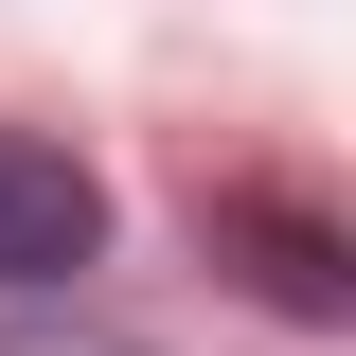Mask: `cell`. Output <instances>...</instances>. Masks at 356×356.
<instances>
[{"label":"cell","instance_id":"1","mask_svg":"<svg viewBox=\"0 0 356 356\" xmlns=\"http://www.w3.org/2000/svg\"><path fill=\"white\" fill-rule=\"evenodd\" d=\"M89 250H107V178H89L72 143L0 125V303H36V285H72Z\"/></svg>","mask_w":356,"mask_h":356},{"label":"cell","instance_id":"2","mask_svg":"<svg viewBox=\"0 0 356 356\" xmlns=\"http://www.w3.org/2000/svg\"><path fill=\"white\" fill-rule=\"evenodd\" d=\"M214 250H250V285H267L285 321H339V303H356V267H339V232H321L303 196H214Z\"/></svg>","mask_w":356,"mask_h":356},{"label":"cell","instance_id":"3","mask_svg":"<svg viewBox=\"0 0 356 356\" xmlns=\"http://www.w3.org/2000/svg\"><path fill=\"white\" fill-rule=\"evenodd\" d=\"M18 356H125V339H18Z\"/></svg>","mask_w":356,"mask_h":356}]
</instances>
